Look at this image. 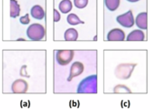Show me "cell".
<instances>
[{"instance_id":"6da1fadb","label":"cell","mask_w":150,"mask_h":110,"mask_svg":"<svg viewBox=\"0 0 150 110\" xmlns=\"http://www.w3.org/2000/svg\"><path fill=\"white\" fill-rule=\"evenodd\" d=\"M27 35L31 40H41L43 38L45 35L44 27L39 23L32 24L28 27Z\"/></svg>"},{"instance_id":"7a4b0ae2","label":"cell","mask_w":150,"mask_h":110,"mask_svg":"<svg viewBox=\"0 0 150 110\" xmlns=\"http://www.w3.org/2000/svg\"><path fill=\"white\" fill-rule=\"evenodd\" d=\"M96 78L94 76L88 77L83 79L78 86V93H91L94 92L96 85Z\"/></svg>"},{"instance_id":"3957f363","label":"cell","mask_w":150,"mask_h":110,"mask_svg":"<svg viewBox=\"0 0 150 110\" xmlns=\"http://www.w3.org/2000/svg\"><path fill=\"white\" fill-rule=\"evenodd\" d=\"M74 52L73 50H59L56 55V59L59 64L66 65L69 64L73 59Z\"/></svg>"},{"instance_id":"277c9868","label":"cell","mask_w":150,"mask_h":110,"mask_svg":"<svg viewBox=\"0 0 150 110\" xmlns=\"http://www.w3.org/2000/svg\"><path fill=\"white\" fill-rule=\"evenodd\" d=\"M117 22L124 27H130L134 24V18L131 11L129 10L125 14L117 17Z\"/></svg>"},{"instance_id":"5b68a950","label":"cell","mask_w":150,"mask_h":110,"mask_svg":"<svg viewBox=\"0 0 150 110\" xmlns=\"http://www.w3.org/2000/svg\"><path fill=\"white\" fill-rule=\"evenodd\" d=\"M84 69L83 64L80 62H75L73 63L70 68V75L67 78L68 82H71L74 77L80 75Z\"/></svg>"},{"instance_id":"8992f818","label":"cell","mask_w":150,"mask_h":110,"mask_svg":"<svg viewBox=\"0 0 150 110\" xmlns=\"http://www.w3.org/2000/svg\"><path fill=\"white\" fill-rule=\"evenodd\" d=\"M28 88V83L23 79L16 80L12 84V90L14 93H24L27 91Z\"/></svg>"},{"instance_id":"52a82bcc","label":"cell","mask_w":150,"mask_h":110,"mask_svg":"<svg viewBox=\"0 0 150 110\" xmlns=\"http://www.w3.org/2000/svg\"><path fill=\"white\" fill-rule=\"evenodd\" d=\"M124 38V33L119 29L111 30L108 35V39L109 40H123Z\"/></svg>"},{"instance_id":"ba28073f","label":"cell","mask_w":150,"mask_h":110,"mask_svg":"<svg viewBox=\"0 0 150 110\" xmlns=\"http://www.w3.org/2000/svg\"><path fill=\"white\" fill-rule=\"evenodd\" d=\"M30 14L32 17L38 20H41L45 17L44 10L39 5H35L31 8Z\"/></svg>"},{"instance_id":"9c48e42d","label":"cell","mask_w":150,"mask_h":110,"mask_svg":"<svg viewBox=\"0 0 150 110\" xmlns=\"http://www.w3.org/2000/svg\"><path fill=\"white\" fill-rule=\"evenodd\" d=\"M20 5L18 4L16 0H10V16L13 18H16L20 16Z\"/></svg>"},{"instance_id":"30bf717a","label":"cell","mask_w":150,"mask_h":110,"mask_svg":"<svg viewBox=\"0 0 150 110\" xmlns=\"http://www.w3.org/2000/svg\"><path fill=\"white\" fill-rule=\"evenodd\" d=\"M64 38L67 41H75L78 38V31L74 28H69L65 32Z\"/></svg>"},{"instance_id":"8fae6325","label":"cell","mask_w":150,"mask_h":110,"mask_svg":"<svg viewBox=\"0 0 150 110\" xmlns=\"http://www.w3.org/2000/svg\"><path fill=\"white\" fill-rule=\"evenodd\" d=\"M146 18L147 14L146 12H142L139 14L136 20L137 26L141 29H146Z\"/></svg>"},{"instance_id":"7c38bea8","label":"cell","mask_w":150,"mask_h":110,"mask_svg":"<svg viewBox=\"0 0 150 110\" xmlns=\"http://www.w3.org/2000/svg\"><path fill=\"white\" fill-rule=\"evenodd\" d=\"M72 4L70 0H62L59 5V9L62 13L67 14L71 11Z\"/></svg>"},{"instance_id":"4fadbf2b","label":"cell","mask_w":150,"mask_h":110,"mask_svg":"<svg viewBox=\"0 0 150 110\" xmlns=\"http://www.w3.org/2000/svg\"><path fill=\"white\" fill-rule=\"evenodd\" d=\"M144 37V34L142 31L135 30L129 34L127 37V40H143Z\"/></svg>"},{"instance_id":"5bb4252c","label":"cell","mask_w":150,"mask_h":110,"mask_svg":"<svg viewBox=\"0 0 150 110\" xmlns=\"http://www.w3.org/2000/svg\"><path fill=\"white\" fill-rule=\"evenodd\" d=\"M67 22L71 25H77L79 24H84V22L81 21L79 17L74 13L69 14L67 18Z\"/></svg>"},{"instance_id":"9a60e30c","label":"cell","mask_w":150,"mask_h":110,"mask_svg":"<svg viewBox=\"0 0 150 110\" xmlns=\"http://www.w3.org/2000/svg\"><path fill=\"white\" fill-rule=\"evenodd\" d=\"M104 3L106 7L109 10L114 11L119 6L120 0H104Z\"/></svg>"},{"instance_id":"2e32d148","label":"cell","mask_w":150,"mask_h":110,"mask_svg":"<svg viewBox=\"0 0 150 110\" xmlns=\"http://www.w3.org/2000/svg\"><path fill=\"white\" fill-rule=\"evenodd\" d=\"M74 3L76 8L83 9L87 5L88 0H74Z\"/></svg>"},{"instance_id":"e0dca14e","label":"cell","mask_w":150,"mask_h":110,"mask_svg":"<svg viewBox=\"0 0 150 110\" xmlns=\"http://www.w3.org/2000/svg\"><path fill=\"white\" fill-rule=\"evenodd\" d=\"M29 16V14L27 13L25 16L21 17L20 18V23L23 25L28 24L30 22V19Z\"/></svg>"},{"instance_id":"ac0fdd59","label":"cell","mask_w":150,"mask_h":110,"mask_svg":"<svg viewBox=\"0 0 150 110\" xmlns=\"http://www.w3.org/2000/svg\"><path fill=\"white\" fill-rule=\"evenodd\" d=\"M60 19V15L56 9H54V21L55 22H57Z\"/></svg>"},{"instance_id":"d6986e66","label":"cell","mask_w":150,"mask_h":110,"mask_svg":"<svg viewBox=\"0 0 150 110\" xmlns=\"http://www.w3.org/2000/svg\"><path fill=\"white\" fill-rule=\"evenodd\" d=\"M128 1L130 2H136L140 0H127Z\"/></svg>"}]
</instances>
